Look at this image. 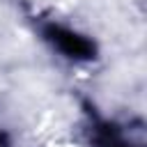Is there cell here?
<instances>
[{
    "instance_id": "cell-1",
    "label": "cell",
    "mask_w": 147,
    "mask_h": 147,
    "mask_svg": "<svg viewBox=\"0 0 147 147\" xmlns=\"http://www.w3.org/2000/svg\"><path fill=\"white\" fill-rule=\"evenodd\" d=\"M48 39H51L64 55H69V57H80V60H85V57H92V53H94V46H92L85 37H80V34L71 32V30L57 28V25H51V28H48Z\"/></svg>"
},
{
    "instance_id": "cell-2",
    "label": "cell",
    "mask_w": 147,
    "mask_h": 147,
    "mask_svg": "<svg viewBox=\"0 0 147 147\" xmlns=\"http://www.w3.org/2000/svg\"><path fill=\"white\" fill-rule=\"evenodd\" d=\"M0 147H7V140H5V136H0Z\"/></svg>"
}]
</instances>
